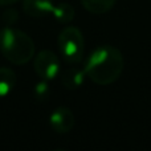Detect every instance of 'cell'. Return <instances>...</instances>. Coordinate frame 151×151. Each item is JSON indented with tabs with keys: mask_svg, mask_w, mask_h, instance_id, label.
I'll use <instances>...</instances> for the list:
<instances>
[{
	"mask_svg": "<svg viewBox=\"0 0 151 151\" xmlns=\"http://www.w3.org/2000/svg\"><path fill=\"white\" fill-rule=\"evenodd\" d=\"M35 72L42 80L50 81L57 77L60 72V61L52 50H41L33 60Z\"/></svg>",
	"mask_w": 151,
	"mask_h": 151,
	"instance_id": "obj_4",
	"label": "cell"
},
{
	"mask_svg": "<svg viewBox=\"0 0 151 151\" xmlns=\"http://www.w3.org/2000/svg\"><path fill=\"white\" fill-rule=\"evenodd\" d=\"M3 20L7 25H11V24H15L16 20H17V12L15 9H9V11H5L3 13Z\"/></svg>",
	"mask_w": 151,
	"mask_h": 151,
	"instance_id": "obj_12",
	"label": "cell"
},
{
	"mask_svg": "<svg viewBox=\"0 0 151 151\" xmlns=\"http://www.w3.org/2000/svg\"><path fill=\"white\" fill-rule=\"evenodd\" d=\"M117 0H81L83 8L94 15H104L114 7Z\"/></svg>",
	"mask_w": 151,
	"mask_h": 151,
	"instance_id": "obj_10",
	"label": "cell"
},
{
	"mask_svg": "<svg viewBox=\"0 0 151 151\" xmlns=\"http://www.w3.org/2000/svg\"><path fill=\"white\" fill-rule=\"evenodd\" d=\"M52 0H23V11L31 17H45L53 9Z\"/></svg>",
	"mask_w": 151,
	"mask_h": 151,
	"instance_id": "obj_6",
	"label": "cell"
},
{
	"mask_svg": "<svg viewBox=\"0 0 151 151\" xmlns=\"http://www.w3.org/2000/svg\"><path fill=\"white\" fill-rule=\"evenodd\" d=\"M0 52L11 64L23 65L33 58L35 42L25 32L5 27L0 31Z\"/></svg>",
	"mask_w": 151,
	"mask_h": 151,
	"instance_id": "obj_2",
	"label": "cell"
},
{
	"mask_svg": "<svg viewBox=\"0 0 151 151\" xmlns=\"http://www.w3.org/2000/svg\"><path fill=\"white\" fill-rule=\"evenodd\" d=\"M16 85V73L9 68H0V98L7 97Z\"/></svg>",
	"mask_w": 151,
	"mask_h": 151,
	"instance_id": "obj_8",
	"label": "cell"
},
{
	"mask_svg": "<svg viewBox=\"0 0 151 151\" xmlns=\"http://www.w3.org/2000/svg\"><path fill=\"white\" fill-rule=\"evenodd\" d=\"M17 1H20V0H0V5H11Z\"/></svg>",
	"mask_w": 151,
	"mask_h": 151,
	"instance_id": "obj_13",
	"label": "cell"
},
{
	"mask_svg": "<svg viewBox=\"0 0 151 151\" xmlns=\"http://www.w3.org/2000/svg\"><path fill=\"white\" fill-rule=\"evenodd\" d=\"M33 96L39 102H44L49 97V85H48L47 80H42L36 83L33 89Z\"/></svg>",
	"mask_w": 151,
	"mask_h": 151,
	"instance_id": "obj_11",
	"label": "cell"
},
{
	"mask_svg": "<svg viewBox=\"0 0 151 151\" xmlns=\"http://www.w3.org/2000/svg\"><path fill=\"white\" fill-rule=\"evenodd\" d=\"M49 123L57 134H66L74 127V114L69 107L60 106L50 114Z\"/></svg>",
	"mask_w": 151,
	"mask_h": 151,
	"instance_id": "obj_5",
	"label": "cell"
},
{
	"mask_svg": "<svg viewBox=\"0 0 151 151\" xmlns=\"http://www.w3.org/2000/svg\"><path fill=\"white\" fill-rule=\"evenodd\" d=\"M85 70L80 69L77 66H72L68 68L63 73V85L65 86V89L68 90H77L78 88H81L85 81Z\"/></svg>",
	"mask_w": 151,
	"mask_h": 151,
	"instance_id": "obj_7",
	"label": "cell"
},
{
	"mask_svg": "<svg viewBox=\"0 0 151 151\" xmlns=\"http://www.w3.org/2000/svg\"><path fill=\"white\" fill-rule=\"evenodd\" d=\"M123 56L119 49L111 45H101L89 55L85 61L86 76L97 85H110L123 72Z\"/></svg>",
	"mask_w": 151,
	"mask_h": 151,
	"instance_id": "obj_1",
	"label": "cell"
},
{
	"mask_svg": "<svg viewBox=\"0 0 151 151\" xmlns=\"http://www.w3.org/2000/svg\"><path fill=\"white\" fill-rule=\"evenodd\" d=\"M58 49L64 60L69 64H78L82 60L85 40L77 27H65L57 39Z\"/></svg>",
	"mask_w": 151,
	"mask_h": 151,
	"instance_id": "obj_3",
	"label": "cell"
},
{
	"mask_svg": "<svg viewBox=\"0 0 151 151\" xmlns=\"http://www.w3.org/2000/svg\"><path fill=\"white\" fill-rule=\"evenodd\" d=\"M50 15L53 16L57 23L60 24H69L74 19V9L70 4L66 3H60V4H55Z\"/></svg>",
	"mask_w": 151,
	"mask_h": 151,
	"instance_id": "obj_9",
	"label": "cell"
}]
</instances>
